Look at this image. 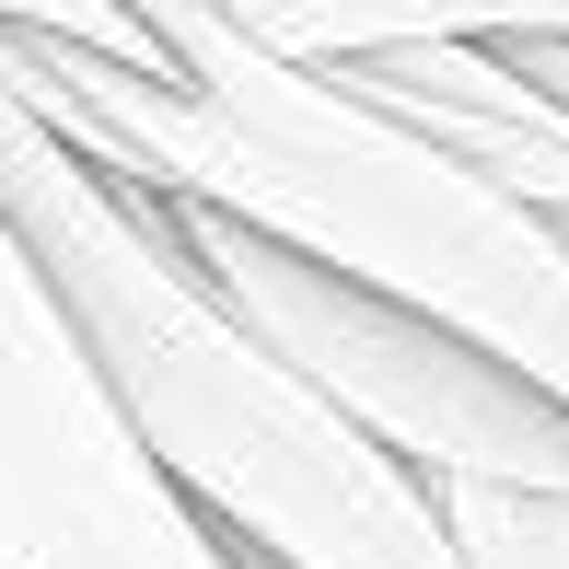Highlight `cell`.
I'll return each mask as SVG.
<instances>
[{
    "label": "cell",
    "mask_w": 569,
    "mask_h": 569,
    "mask_svg": "<svg viewBox=\"0 0 569 569\" xmlns=\"http://www.w3.org/2000/svg\"><path fill=\"white\" fill-rule=\"evenodd\" d=\"M198 12H221L232 36L315 59V70L372 59V47H419V36H569V0H198Z\"/></svg>",
    "instance_id": "6"
},
{
    "label": "cell",
    "mask_w": 569,
    "mask_h": 569,
    "mask_svg": "<svg viewBox=\"0 0 569 569\" xmlns=\"http://www.w3.org/2000/svg\"><path fill=\"white\" fill-rule=\"evenodd\" d=\"M0 221L82 326L140 453L198 500L244 569H465L430 477L360 442L244 315L210 291L163 198L82 163L36 106L0 93Z\"/></svg>",
    "instance_id": "2"
},
{
    "label": "cell",
    "mask_w": 569,
    "mask_h": 569,
    "mask_svg": "<svg viewBox=\"0 0 569 569\" xmlns=\"http://www.w3.org/2000/svg\"><path fill=\"white\" fill-rule=\"evenodd\" d=\"M0 569H244L140 453L12 221H0Z\"/></svg>",
    "instance_id": "4"
},
{
    "label": "cell",
    "mask_w": 569,
    "mask_h": 569,
    "mask_svg": "<svg viewBox=\"0 0 569 569\" xmlns=\"http://www.w3.org/2000/svg\"><path fill=\"white\" fill-rule=\"evenodd\" d=\"M430 500H442V535L465 569H569V500L477 488V477H430Z\"/></svg>",
    "instance_id": "7"
},
{
    "label": "cell",
    "mask_w": 569,
    "mask_h": 569,
    "mask_svg": "<svg viewBox=\"0 0 569 569\" xmlns=\"http://www.w3.org/2000/svg\"><path fill=\"white\" fill-rule=\"evenodd\" d=\"M128 23L163 47V70H128L47 23H0V93L36 106L82 163L372 279L569 407V256L535 210L360 106L338 70L279 59L198 0H128Z\"/></svg>",
    "instance_id": "1"
},
{
    "label": "cell",
    "mask_w": 569,
    "mask_h": 569,
    "mask_svg": "<svg viewBox=\"0 0 569 569\" xmlns=\"http://www.w3.org/2000/svg\"><path fill=\"white\" fill-rule=\"evenodd\" d=\"M547 232H558V256H569V221H547Z\"/></svg>",
    "instance_id": "9"
},
{
    "label": "cell",
    "mask_w": 569,
    "mask_h": 569,
    "mask_svg": "<svg viewBox=\"0 0 569 569\" xmlns=\"http://www.w3.org/2000/svg\"><path fill=\"white\" fill-rule=\"evenodd\" d=\"M326 70L396 128H419L477 187H500L511 210L569 221V106L500 36H419V47H372V59H326Z\"/></svg>",
    "instance_id": "5"
},
{
    "label": "cell",
    "mask_w": 569,
    "mask_h": 569,
    "mask_svg": "<svg viewBox=\"0 0 569 569\" xmlns=\"http://www.w3.org/2000/svg\"><path fill=\"white\" fill-rule=\"evenodd\" d=\"M500 47H511V59H523L535 82H547L558 106H569V36H500Z\"/></svg>",
    "instance_id": "8"
},
{
    "label": "cell",
    "mask_w": 569,
    "mask_h": 569,
    "mask_svg": "<svg viewBox=\"0 0 569 569\" xmlns=\"http://www.w3.org/2000/svg\"><path fill=\"white\" fill-rule=\"evenodd\" d=\"M163 221L187 232L210 291L338 407L360 442L396 453L407 477H477V488L569 500V407L535 372H511V360L477 349L465 326L372 291V279H338V268H315V256L268 244V232L221 221V210L163 198Z\"/></svg>",
    "instance_id": "3"
}]
</instances>
